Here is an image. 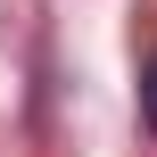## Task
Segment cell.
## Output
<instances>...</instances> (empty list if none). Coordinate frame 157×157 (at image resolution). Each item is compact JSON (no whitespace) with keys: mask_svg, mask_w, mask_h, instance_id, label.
Segmentation results:
<instances>
[{"mask_svg":"<svg viewBox=\"0 0 157 157\" xmlns=\"http://www.w3.org/2000/svg\"><path fill=\"white\" fill-rule=\"evenodd\" d=\"M141 124H149V141H157V50H149V66H141Z\"/></svg>","mask_w":157,"mask_h":157,"instance_id":"obj_1","label":"cell"}]
</instances>
